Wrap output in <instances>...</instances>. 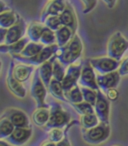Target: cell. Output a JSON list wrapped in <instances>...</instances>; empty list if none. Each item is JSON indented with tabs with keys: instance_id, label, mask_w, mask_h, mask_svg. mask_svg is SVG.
<instances>
[{
	"instance_id": "6da1fadb",
	"label": "cell",
	"mask_w": 128,
	"mask_h": 146,
	"mask_svg": "<svg viewBox=\"0 0 128 146\" xmlns=\"http://www.w3.org/2000/svg\"><path fill=\"white\" fill-rule=\"evenodd\" d=\"M83 52V44L78 35H74L72 39L65 45L60 47L56 53V58L65 67L75 63L81 57Z\"/></svg>"
},
{
	"instance_id": "7a4b0ae2",
	"label": "cell",
	"mask_w": 128,
	"mask_h": 146,
	"mask_svg": "<svg viewBox=\"0 0 128 146\" xmlns=\"http://www.w3.org/2000/svg\"><path fill=\"white\" fill-rule=\"evenodd\" d=\"M111 129L107 122H100L97 126L90 129L82 128V138L90 145H99L109 138Z\"/></svg>"
},
{
	"instance_id": "3957f363",
	"label": "cell",
	"mask_w": 128,
	"mask_h": 146,
	"mask_svg": "<svg viewBox=\"0 0 128 146\" xmlns=\"http://www.w3.org/2000/svg\"><path fill=\"white\" fill-rule=\"evenodd\" d=\"M70 120V114L65 109H63L60 104L54 102L50 107V118L44 126V129L50 130L52 128H65L71 122Z\"/></svg>"
},
{
	"instance_id": "277c9868",
	"label": "cell",
	"mask_w": 128,
	"mask_h": 146,
	"mask_svg": "<svg viewBox=\"0 0 128 146\" xmlns=\"http://www.w3.org/2000/svg\"><path fill=\"white\" fill-rule=\"evenodd\" d=\"M107 55L109 57L120 61L128 50V40L119 31L110 36L107 42Z\"/></svg>"
},
{
	"instance_id": "5b68a950",
	"label": "cell",
	"mask_w": 128,
	"mask_h": 146,
	"mask_svg": "<svg viewBox=\"0 0 128 146\" xmlns=\"http://www.w3.org/2000/svg\"><path fill=\"white\" fill-rule=\"evenodd\" d=\"M60 47L57 45V43L53 45H48V46H44V48L36 55V56L30 57V58H26V57H22L20 54H14L12 55V58L14 60H17L21 63H25V64L29 65H34V66H40L46 61L50 60L57 52H58Z\"/></svg>"
},
{
	"instance_id": "8992f818",
	"label": "cell",
	"mask_w": 128,
	"mask_h": 146,
	"mask_svg": "<svg viewBox=\"0 0 128 146\" xmlns=\"http://www.w3.org/2000/svg\"><path fill=\"white\" fill-rule=\"evenodd\" d=\"M30 94L33 99H34L35 103H36L37 108H49V106L45 102L47 95V87L41 80L38 69L35 70L34 75H33L32 84H31L30 88Z\"/></svg>"
},
{
	"instance_id": "52a82bcc",
	"label": "cell",
	"mask_w": 128,
	"mask_h": 146,
	"mask_svg": "<svg viewBox=\"0 0 128 146\" xmlns=\"http://www.w3.org/2000/svg\"><path fill=\"white\" fill-rule=\"evenodd\" d=\"M82 66H83V64L81 62H75L67 67L65 76H64L62 82H61L64 92L68 91L71 88H73L74 86L78 85L77 83L79 82L80 75H81Z\"/></svg>"
},
{
	"instance_id": "ba28073f",
	"label": "cell",
	"mask_w": 128,
	"mask_h": 146,
	"mask_svg": "<svg viewBox=\"0 0 128 146\" xmlns=\"http://www.w3.org/2000/svg\"><path fill=\"white\" fill-rule=\"evenodd\" d=\"M90 63L94 70L98 72V74H107L119 69L120 62L111 57H98V58H90Z\"/></svg>"
},
{
	"instance_id": "9c48e42d",
	"label": "cell",
	"mask_w": 128,
	"mask_h": 146,
	"mask_svg": "<svg viewBox=\"0 0 128 146\" xmlns=\"http://www.w3.org/2000/svg\"><path fill=\"white\" fill-rule=\"evenodd\" d=\"M96 74L94 68L92 67L91 63H90L89 59L86 60L83 63V66H82V71H81V75H80L79 79V85L81 87H87L91 88L93 90H99V86L97 84V79H96Z\"/></svg>"
},
{
	"instance_id": "30bf717a",
	"label": "cell",
	"mask_w": 128,
	"mask_h": 146,
	"mask_svg": "<svg viewBox=\"0 0 128 146\" xmlns=\"http://www.w3.org/2000/svg\"><path fill=\"white\" fill-rule=\"evenodd\" d=\"M94 111L98 116L100 122H107L109 123V114H110V103L106 95H104L101 90L97 91V100L94 105Z\"/></svg>"
},
{
	"instance_id": "8fae6325",
	"label": "cell",
	"mask_w": 128,
	"mask_h": 146,
	"mask_svg": "<svg viewBox=\"0 0 128 146\" xmlns=\"http://www.w3.org/2000/svg\"><path fill=\"white\" fill-rule=\"evenodd\" d=\"M25 34H27L26 22L20 17L16 24H14L12 27L7 29L4 44H13V43L24 38Z\"/></svg>"
},
{
	"instance_id": "7c38bea8",
	"label": "cell",
	"mask_w": 128,
	"mask_h": 146,
	"mask_svg": "<svg viewBox=\"0 0 128 146\" xmlns=\"http://www.w3.org/2000/svg\"><path fill=\"white\" fill-rule=\"evenodd\" d=\"M120 77L121 75L119 74L118 70H116L107 74H97L96 79H97L99 89L105 93L107 90L117 87L120 82Z\"/></svg>"
},
{
	"instance_id": "4fadbf2b",
	"label": "cell",
	"mask_w": 128,
	"mask_h": 146,
	"mask_svg": "<svg viewBox=\"0 0 128 146\" xmlns=\"http://www.w3.org/2000/svg\"><path fill=\"white\" fill-rule=\"evenodd\" d=\"M1 117L8 118L15 127H24V128H31L30 121H29L28 116L22 110L15 109V108H10L7 109L3 113Z\"/></svg>"
},
{
	"instance_id": "5bb4252c",
	"label": "cell",
	"mask_w": 128,
	"mask_h": 146,
	"mask_svg": "<svg viewBox=\"0 0 128 146\" xmlns=\"http://www.w3.org/2000/svg\"><path fill=\"white\" fill-rule=\"evenodd\" d=\"M14 61H11L8 73L6 77V83L10 91L18 98H24L26 96V88L23 86L22 82L17 80L13 75V68H14Z\"/></svg>"
},
{
	"instance_id": "9a60e30c",
	"label": "cell",
	"mask_w": 128,
	"mask_h": 146,
	"mask_svg": "<svg viewBox=\"0 0 128 146\" xmlns=\"http://www.w3.org/2000/svg\"><path fill=\"white\" fill-rule=\"evenodd\" d=\"M31 136H32V129L31 128L16 127L13 133L6 138V140L14 146H22L28 142Z\"/></svg>"
},
{
	"instance_id": "2e32d148",
	"label": "cell",
	"mask_w": 128,
	"mask_h": 146,
	"mask_svg": "<svg viewBox=\"0 0 128 146\" xmlns=\"http://www.w3.org/2000/svg\"><path fill=\"white\" fill-rule=\"evenodd\" d=\"M66 6L67 5L65 0H51L42 11V15L40 17L41 22L44 23L46 18L49 16H60L61 13L65 10Z\"/></svg>"
},
{
	"instance_id": "e0dca14e",
	"label": "cell",
	"mask_w": 128,
	"mask_h": 146,
	"mask_svg": "<svg viewBox=\"0 0 128 146\" xmlns=\"http://www.w3.org/2000/svg\"><path fill=\"white\" fill-rule=\"evenodd\" d=\"M59 17H60L61 23H62L63 26L70 28L75 34L76 29H77V18H76L75 12H74L71 5L67 4L65 10L61 13Z\"/></svg>"
},
{
	"instance_id": "ac0fdd59",
	"label": "cell",
	"mask_w": 128,
	"mask_h": 146,
	"mask_svg": "<svg viewBox=\"0 0 128 146\" xmlns=\"http://www.w3.org/2000/svg\"><path fill=\"white\" fill-rule=\"evenodd\" d=\"M55 58H56V54L50 59V60L46 61L43 64H41L38 68L39 75H40L41 80L43 81V83L45 84V86L48 89L49 85H50L51 80L53 79V62H54Z\"/></svg>"
},
{
	"instance_id": "d6986e66",
	"label": "cell",
	"mask_w": 128,
	"mask_h": 146,
	"mask_svg": "<svg viewBox=\"0 0 128 146\" xmlns=\"http://www.w3.org/2000/svg\"><path fill=\"white\" fill-rule=\"evenodd\" d=\"M35 72L34 65L25 64V63H20V64L14 65L13 68V75L17 80L20 82H26L30 78L31 74Z\"/></svg>"
},
{
	"instance_id": "ffe728a7",
	"label": "cell",
	"mask_w": 128,
	"mask_h": 146,
	"mask_svg": "<svg viewBox=\"0 0 128 146\" xmlns=\"http://www.w3.org/2000/svg\"><path fill=\"white\" fill-rule=\"evenodd\" d=\"M29 41L28 37H24L21 40L13 43V44H1L0 45V52L1 53H10L11 55L14 54H20L25 48Z\"/></svg>"
},
{
	"instance_id": "44dd1931",
	"label": "cell",
	"mask_w": 128,
	"mask_h": 146,
	"mask_svg": "<svg viewBox=\"0 0 128 146\" xmlns=\"http://www.w3.org/2000/svg\"><path fill=\"white\" fill-rule=\"evenodd\" d=\"M19 18H20V16L13 10L6 9L0 14V26H1V28L8 29L12 27L14 24H16Z\"/></svg>"
},
{
	"instance_id": "7402d4cb",
	"label": "cell",
	"mask_w": 128,
	"mask_h": 146,
	"mask_svg": "<svg viewBox=\"0 0 128 146\" xmlns=\"http://www.w3.org/2000/svg\"><path fill=\"white\" fill-rule=\"evenodd\" d=\"M44 23L42 22H31L27 26V37L32 42H40L42 32L44 30Z\"/></svg>"
},
{
	"instance_id": "603a6c76",
	"label": "cell",
	"mask_w": 128,
	"mask_h": 146,
	"mask_svg": "<svg viewBox=\"0 0 128 146\" xmlns=\"http://www.w3.org/2000/svg\"><path fill=\"white\" fill-rule=\"evenodd\" d=\"M55 35H56V43L59 47L65 46L68 42L72 39V37L74 36L73 31L70 28L66 26H62L61 28H59L57 31H55Z\"/></svg>"
},
{
	"instance_id": "cb8c5ba5",
	"label": "cell",
	"mask_w": 128,
	"mask_h": 146,
	"mask_svg": "<svg viewBox=\"0 0 128 146\" xmlns=\"http://www.w3.org/2000/svg\"><path fill=\"white\" fill-rule=\"evenodd\" d=\"M50 118V109L49 108H37L32 115L33 122L38 127H44Z\"/></svg>"
},
{
	"instance_id": "d4e9b609",
	"label": "cell",
	"mask_w": 128,
	"mask_h": 146,
	"mask_svg": "<svg viewBox=\"0 0 128 146\" xmlns=\"http://www.w3.org/2000/svg\"><path fill=\"white\" fill-rule=\"evenodd\" d=\"M48 90H49V92H50V94L54 98L60 100V101H67L65 97V94H64V89H63L62 83H61L60 81H58V80L53 78L50 82Z\"/></svg>"
},
{
	"instance_id": "484cf974",
	"label": "cell",
	"mask_w": 128,
	"mask_h": 146,
	"mask_svg": "<svg viewBox=\"0 0 128 146\" xmlns=\"http://www.w3.org/2000/svg\"><path fill=\"white\" fill-rule=\"evenodd\" d=\"M44 48V45L41 44L40 42H30L25 46V48L23 49V51L20 53V55L22 57H26V58H30V57L36 56L42 49Z\"/></svg>"
},
{
	"instance_id": "4316f807",
	"label": "cell",
	"mask_w": 128,
	"mask_h": 146,
	"mask_svg": "<svg viewBox=\"0 0 128 146\" xmlns=\"http://www.w3.org/2000/svg\"><path fill=\"white\" fill-rule=\"evenodd\" d=\"M65 94L66 100L68 102H70L72 104H76V103H80V102L84 101L83 99V94L81 91V87H79L78 85L74 86L73 88H71L68 91L64 92Z\"/></svg>"
},
{
	"instance_id": "83f0119b",
	"label": "cell",
	"mask_w": 128,
	"mask_h": 146,
	"mask_svg": "<svg viewBox=\"0 0 128 146\" xmlns=\"http://www.w3.org/2000/svg\"><path fill=\"white\" fill-rule=\"evenodd\" d=\"M15 128L16 127L13 125V123L8 118L1 117V120H0V138L6 139L13 133Z\"/></svg>"
},
{
	"instance_id": "f1b7e54d",
	"label": "cell",
	"mask_w": 128,
	"mask_h": 146,
	"mask_svg": "<svg viewBox=\"0 0 128 146\" xmlns=\"http://www.w3.org/2000/svg\"><path fill=\"white\" fill-rule=\"evenodd\" d=\"M100 123V120L98 116L95 113L86 114V115L80 116V124L84 129H90L95 126H97Z\"/></svg>"
},
{
	"instance_id": "f546056e",
	"label": "cell",
	"mask_w": 128,
	"mask_h": 146,
	"mask_svg": "<svg viewBox=\"0 0 128 146\" xmlns=\"http://www.w3.org/2000/svg\"><path fill=\"white\" fill-rule=\"evenodd\" d=\"M71 125H72L71 123L68 124V125L66 126V129H64V128H52V129H50L48 132L49 140L54 142V143L60 142L61 140L66 136V130H67Z\"/></svg>"
},
{
	"instance_id": "4dcf8cb0",
	"label": "cell",
	"mask_w": 128,
	"mask_h": 146,
	"mask_svg": "<svg viewBox=\"0 0 128 146\" xmlns=\"http://www.w3.org/2000/svg\"><path fill=\"white\" fill-rule=\"evenodd\" d=\"M40 43L44 45V46L55 44V43H56V35H55V31L51 30L50 28L45 26L44 30H43V32H42V35H41Z\"/></svg>"
},
{
	"instance_id": "1f68e13d",
	"label": "cell",
	"mask_w": 128,
	"mask_h": 146,
	"mask_svg": "<svg viewBox=\"0 0 128 146\" xmlns=\"http://www.w3.org/2000/svg\"><path fill=\"white\" fill-rule=\"evenodd\" d=\"M66 67L64 65H62V63L58 60L57 58H55L54 62H53V78L58 81L62 82L63 78L65 76L66 73Z\"/></svg>"
},
{
	"instance_id": "d6a6232c",
	"label": "cell",
	"mask_w": 128,
	"mask_h": 146,
	"mask_svg": "<svg viewBox=\"0 0 128 146\" xmlns=\"http://www.w3.org/2000/svg\"><path fill=\"white\" fill-rule=\"evenodd\" d=\"M72 107L76 110L78 114L80 115H86V114H92L95 113L94 111V106L86 101H82L80 103L72 104Z\"/></svg>"
},
{
	"instance_id": "836d02e7",
	"label": "cell",
	"mask_w": 128,
	"mask_h": 146,
	"mask_svg": "<svg viewBox=\"0 0 128 146\" xmlns=\"http://www.w3.org/2000/svg\"><path fill=\"white\" fill-rule=\"evenodd\" d=\"M81 91L83 94V99L84 101L88 102L91 105H95L96 100H97V91L93 90L91 88H87V87H81Z\"/></svg>"
},
{
	"instance_id": "e575fe53",
	"label": "cell",
	"mask_w": 128,
	"mask_h": 146,
	"mask_svg": "<svg viewBox=\"0 0 128 146\" xmlns=\"http://www.w3.org/2000/svg\"><path fill=\"white\" fill-rule=\"evenodd\" d=\"M44 25L48 28H50L53 31H57L59 28L63 26L61 23L60 17L59 16H49L44 21Z\"/></svg>"
},
{
	"instance_id": "d590c367",
	"label": "cell",
	"mask_w": 128,
	"mask_h": 146,
	"mask_svg": "<svg viewBox=\"0 0 128 146\" xmlns=\"http://www.w3.org/2000/svg\"><path fill=\"white\" fill-rule=\"evenodd\" d=\"M82 2L84 3L83 13L87 14V13L91 12L95 8L96 4H97V0H82Z\"/></svg>"
},
{
	"instance_id": "8d00e7d4",
	"label": "cell",
	"mask_w": 128,
	"mask_h": 146,
	"mask_svg": "<svg viewBox=\"0 0 128 146\" xmlns=\"http://www.w3.org/2000/svg\"><path fill=\"white\" fill-rule=\"evenodd\" d=\"M105 95L109 101H116L119 97V92L116 88H112L105 92Z\"/></svg>"
},
{
	"instance_id": "74e56055",
	"label": "cell",
	"mask_w": 128,
	"mask_h": 146,
	"mask_svg": "<svg viewBox=\"0 0 128 146\" xmlns=\"http://www.w3.org/2000/svg\"><path fill=\"white\" fill-rule=\"evenodd\" d=\"M118 72L121 76L128 75V57H126L125 59L121 61L120 63L119 69H118Z\"/></svg>"
},
{
	"instance_id": "f35d334b",
	"label": "cell",
	"mask_w": 128,
	"mask_h": 146,
	"mask_svg": "<svg viewBox=\"0 0 128 146\" xmlns=\"http://www.w3.org/2000/svg\"><path fill=\"white\" fill-rule=\"evenodd\" d=\"M56 146H71V143H70V141H69V139H68L67 136H65V137L63 138L60 142L56 143Z\"/></svg>"
},
{
	"instance_id": "ab89813d",
	"label": "cell",
	"mask_w": 128,
	"mask_h": 146,
	"mask_svg": "<svg viewBox=\"0 0 128 146\" xmlns=\"http://www.w3.org/2000/svg\"><path fill=\"white\" fill-rule=\"evenodd\" d=\"M104 3H105L106 5L108 6V8H113L114 6H115L116 2H117V0H102Z\"/></svg>"
},
{
	"instance_id": "60d3db41",
	"label": "cell",
	"mask_w": 128,
	"mask_h": 146,
	"mask_svg": "<svg viewBox=\"0 0 128 146\" xmlns=\"http://www.w3.org/2000/svg\"><path fill=\"white\" fill-rule=\"evenodd\" d=\"M41 146H56V143H54V142L48 140V141H45Z\"/></svg>"
},
{
	"instance_id": "b9f144b4",
	"label": "cell",
	"mask_w": 128,
	"mask_h": 146,
	"mask_svg": "<svg viewBox=\"0 0 128 146\" xmlns=\"http://www.w3.org/2000/svg\"><path fill=\"white\" fill-rule=\"evenodd\" d=\"M0 146H14V145L10 144L8 141H5L4 139H1V141H0Z\"/></svg>"
},
{
	"instance_id": "7bdbcfd3",
	"label": "cell",
	"mask_w": 128,
	"mask_h": 146,
	"mask_svg": "<svg viewBox=\"0 0 128 146\" xmlns=\"http://www.w3.org/2000/svg\"><path fill=\"white\" fill-rule=\"evenodd\" d=\"M113 146H119V145H113Z\"/></svg>"
},
{
	"instance_id": "ee69618b",
	"label": "cell",
	"mask_w": 128,
	"mask_h": 146,
	"mask_svg": "<svg viewBox=\"0 0 128 146\" xmlns=\"http://www.w3.org/2000/svg\"><path fill=\"white\" fill-rule=\"evenodd\" d=\"M11 1H13V0H11Z\"/></svg>"
}]
</instances>
